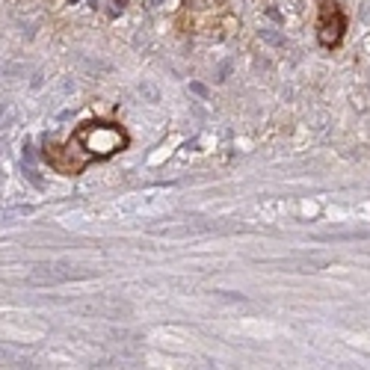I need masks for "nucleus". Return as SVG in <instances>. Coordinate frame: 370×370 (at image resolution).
Wrapping results in <instances>:
<instances>
[{
    "instance_id": "f257e3e1",
    "label": "nucleus",
    "mask_w": 370,
    "mask_h": 370,
    "mask_svg": "<svg viewBox=\"0 0 370 370\" xmlns=\"http://www.w3.org/2000/svg\"><path fill=\"white\" fill-rule=\"evenodd\" d=\"M128 145V133L119 125H107V121H86L74 131V137L66 142V148L71 151L74 163L80 169H86L89 160H104L113 157L116 151Z\"/></svg>"
},
{
    "instance_id": "f03ea898",
    "label": "nucleus",
    "mask_w": 370,
    "mask_h": 370,
    "mask_svg": "<svg viewBox=\"0 0 370 370\" xmlns=\"http://www.w3.org/2000/svg\"><path fill=\"white\" fill-rule=\"evenodd\" d=\"M320 42L323 45H338L341 42V33H343V15L335 3H326L320 9Z\"/></svg>"
},
{
    "instance_id": "7ed1b4c3",
    "label": "nucleus",
    "mask_w": 370,
    "mask_h": 370,
    "mask_svg": "<svg viewBox=\"0 0 370 370\" xmlns=\"http://www.w3.org/2000/svg\"><path fill=\"white\" fill-rule=\"evenodd\" d=\"M116 3H119V6H125V3H128V0H116Z\"/></svg>"
}]
</instances>
